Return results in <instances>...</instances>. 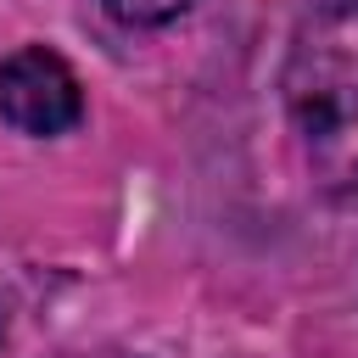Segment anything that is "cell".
I'll return each mask as SVG.
<instances>
[{
  "label": "cell",
  "mask_w": 358,
  "mask_h": 358,
  "mask_svg": "<svg viewBox=\"0 0 358 358\" xmlns=\"http://www.w3.org/2000/svg\"><path fill=\"white\" fill-rule=\"evenodd\" d=\"M0 117L17 134L50 140L67 134L84 117V90L78 73L50 50V45H22L0 62Z\"/></svg>",
  "instance_id": "cell-2"
},
{
  "label": "cell",
  "mask_w": 358,
  "mask_h": 358,
  "mask_svg": "<svg viewBox=\"0 0 358 358\" xmlns=\"http://www.w3.org/2000/svg\"><path fill=\"white\" fill-rule=\"evenodd\" d=\"M73 358H134V352H73Z\"/></svg>",
  "instance_id": "cell-4"
},
{
  "label": "cell",
  "mask_w": 358,
  "mask_h": 358,
  "mask_svg": "<svg viewBox=\"0 0 358 358\" xmlns=\"http://www.w3.org/2000/svg\"><path fill=\"white\" fill-rule=\"evenodd\" d=\"M280 101L313 190L358 207V0H319L296 17Z\"/></svg>",
  "instance_id": "cell-1"
},
{
  "label": "cell",
  "mask_w": 358,
  "mask_h": 358,
  "mask_svg": "<svg viewBox=\"0 0 358 358\" xmlns=\"http://www.w3.org/2000/svg\"><path fill=\"white\" fill-rule=\"evenodd\" d=\"M196 0H106V11L117 17V22H129V28H162V22H173V17H185Z\"/></svg>",
  "instance_id": "cell-3"
}]
</instances>
